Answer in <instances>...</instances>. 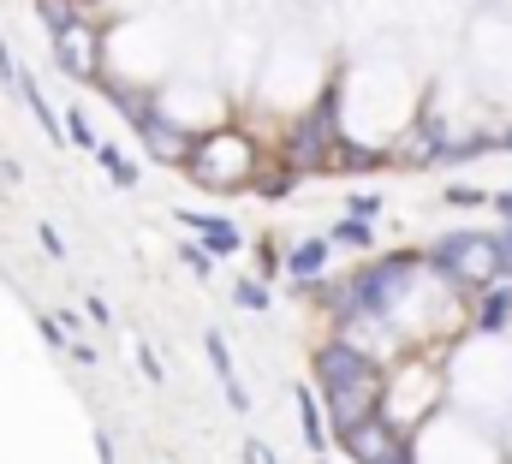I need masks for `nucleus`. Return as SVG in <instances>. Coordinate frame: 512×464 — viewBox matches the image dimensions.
Masks as SVG:
<instances>
[{
    "label": "nucleus",
    "mask_w": 512,
    "mask_h": 464,
    "mask_svg": "<svg viewBox=\"0 0 512 464\" xmlns=\"http://www.w3.org/2000/svg\"><path fill=\"white\" fill-rule=\"evenodd\" d=\"M316 387L328 399V417H334V435L376 417L387 405V375H382V357L358 351L352 340H328L316 351Z\"/></svg>",
    "instance_id": "f257e3e1"
},
{
    "label": "nucleus",
    "mask_w": 512,
    "mask_h": 464,
    "mask_svg": "<svg viewBox=\"0 0 512 464\" xmlns=\"http://www.w3.org/2000/svg\"><path fill=\"white\" fill-rule=\"evenodd\" d=\"M429 262L453 280V286H495V280H512L507 274V250H501V232H447L429 244Z\"/></svg>",
    "instance_id": "f03ea898"
},
{
    "label": "nucleus",
    "mask_w": 512,
    "mask_h": 464,
    "mask_svg": "<svg viewBox=\"0 0 512 464\" xmlns=\"http://www.w3.org/2000/svg\"><path fill=\"white\" fill-rule=\"evenodd\" d=\"M185 173L209 191H239V185H256V149L245 131L233 125H215L209 137H197V155L185 161Z\"/></svg>",
    "instance_id": "7ed1b4c3"
},
{
    "label": "nucleus",
    "mask_w": 512,
    "mask_h": 464,
    "mask_svg": "<svg viewBox=\"0 0 512 464\" xmlns=\"http://www.w3.org/2000/svg\"><path fill=\"white\" fill-rule=\"evenodd\" d=\"M340 447H346V459H358V464H393L399 453H411V435L387 411H376V417L340 429Z\"/></svg>",
    "instance_id": "20e7f679"
},
{
    "label": "nucleus",
    "mask_w": 512,
    "mask_h": 464,
    "mask_svg": "<svg viewBox=\"0 0 512 464\" xmlns=\"http://www.w3.org/2000/svg\"><path fill=\"white\" fill-rule=\"evenodd\" d=\"M137 137H143V149L161 161V167H185L191 155H197V125H179V119H167L161 108H149V114L137 119Z\"/></svg>",
    "instance_id": "39448f33"
},
{
    "label": "nucleus",
    "mask_w": 512,
    "mask_h": 464,
    "mask_svg": "<svg viewBox=\"0 0 512 464\" xmlns=\"http://www.w3.org/2000/svg\"><path fill=\"white\" fill-rule=\"evenodd\" d=\"M54 60H60L66 78H78V84H102V30H96L90 18H78L72 30L54 36Z\"/></svg>",
    "instance_id": "423d86ee"
},
{
    "label": "nucleus",
    "mask_w": 512,
    "mask_h": 464,
    "mask_svg": "<svg viewBox=\"0 0 512 464\" xmlns=\"http://www.w3.org/2000/svg\"><path fill=\"white\" fill-rule=\"evenodd\" d=\"M286 274H292L298 286H316V280L328 274V238H304V244H292V250H286Z\"/></svg>",
    "instance_id": "0eeeda50"
},
{
    "label": "nucleus",
    "mask_w": 512,
    "mask_h": 464,
    "mask_svg": "<svg viewBox=\"0 0 512 464\" xmlns=\"http://www.w3.org/2000/svg\"><path fill=\"white\" fill-rule=\"evenodd\" d=\"M471 322H477V334H501V328H507L512 322V286L507 280H495V286L477 292V316H471Z\"/></svg>",
    "instance_id": "6e6552de"
},
{
    "label": "nucleus",
    "mask_w": 512,
    "mask_h": 464,
    "mask_svg": "<svg viewBox=\"0 0 512 464\" xmlns=\"http://www.w3.org/2000/svg\"><path fill=\"white\" fill-rule=\"evenodd\" d=\"M179 221L197 232V238H203L215 256H233V250H239V227H233V221H221V215H197V209H185Z\"/></svg>",
    "instance_id": "1a4fd4ad"
},
{
    "label": "nucleus",
    "mask_w": 512,
    "mask_h": 464,
    "mask_svg": "<svg viewBox=\"0 0 512 464\" xmlns=\"http://www.w3.org/2000/svg\"><path fill=\"white\" fill-rule=\"evenodd\" d=\"M322 387H298V429H304V441L316 447V453H328V423H322V411H328V399H316Z\"/></svg>",
    "instance_id": "9d476101"
},
{
    "label": "nucleus",
    "mask_w": 512,
    "mask_h": 464,
    "mask_svg": "<svg viewBox=\"0 0 512 464\" xmlns=\"http://www.w3.org/2000/svg\"><path fill=\"white\" fill-rule=\"evenodd\" d=\"M18 96H24V102H30V114L42 119V131H48V137H54V143H60V131H66V125H60V114H54V108H48V96H42V90H36V78H30V72H18Z\"/></svg>",
    "instance_id": "9b49d317"
},
{
    "label": "nucleus",
    "mask_w": 512,
    "mask_h": 464,
    "mask_svg": "<svg viewBox=\"0 0 512 464\" xmlns=\"http://www.w3.org/2000/svg\"><path fill=\"white\" fill-rule=\"evenodd\" d=\"M203 351H209V369L221 375V387H233V381H239V369H233V351H227V334H221V328H209V334H203Z\"/></svg>",
    "instance_id": "f8f14e48"
},
{
    "label": "nucleus",
    "mask_w": 512,
    "mask_h": 464,
    "mask_svg": "<svg viewBox=\"0 0 512 464\" xmlns=\"http://www.w3.org/2000/svg\"><path fill=\"white\" fill-rule=\"evenodd\" d=\"M96 161H102V173H108L120 191H131V185H137V167H131V155H120L114 143H96Z\"/></svg>",
    "instance_id": "ddd939ff"
},
{
    "label": "nucleus",
    "mask_w": 512,
    "mask_h": 464,
    "mask_svg": "<svg viewBox=\"0 0 512 464\" xmlns=\"http://www.w3.org/2000/svg\"><path fill=\"white\" fill-rule=\"evenodd\" d=\"M36 18H42L54 36H60V30H72L84 12H78V0H36Z\"/></svg>",
    "instance_id": "4468645a"
},
{
    "label": "nucleus",
    "mask_w": 512,
    "mask_h": 464,
    "mask_svg": "<svg viewBox=\"0 0 512 464\" xmlns=\"http://www.w3.org/2000/svg\"><path fill=\"white\" fill-rule=\"evenodd\" d=\"M334 244H352V250H364L370 244V215H352L346 209V221H334V232H328Z\"/></svg>",
    "instance_id": "2eb2a0df"
},
{
    "label": "nucleus",
    "mask_w": 512,
    "mask_h": 464,
    "mask_svg": "<svg viewBox=\"0 0 512 464\" xmlns=\"http://www.w3.org/2000/svg\"><path fill=\"white\" fill-rule=\"evenodd\" d=\"M292 185H298V167H292V161H286V167H268V173L256 179V191H262V197H286Z\"/></svg>",
    "instance_id": "dca6fc26"
},
{
    "label": "nucleus",
    "mask_w": 512,
    "mask_h": 464,
    "mask_svg": "<svg viewBox=\"0 0 512 464\" xmlns=\"http://www.w3.org/2000/svg\"><path fill=\"white\" fill-rule=\"evenodd\" d=\"M233 304H239V310H268V286H262V280H239V286H233Z\"/></svg>",
    "instance_id": "f3484780"
},
{
    "label": "nucleus",
    "mask_w": 512,
    "mask_h": 464,
    "mask_svg": "<svg viewBox=\"0 0 512 464\" xmlns=\"http://www.w3.org/2000/svg\"><path fill=\"white\" fill-rule=\"evenodd\" d=\"M36 328H42V346L48 351H66V340H72V328H60L54 316H36Z\"/></svg>",
    "instance_id": "a211bd4d"
},
{
    "label": "nucleus",
    "mask_w": 512,
    "mask_h": 464,
    "mask_svg": "<svg viewBox=\"0 0 512 464\" xmlns=\"http://www.w3.org/2000/svg\"><path fill=\"white\" fill-rule=\"evenodd\" d=\"M447 203H459V209H477V203H489V191H477V185H447Z\"/></svg>",
    "instance_id": "6ab92c4d"
},
{
    "label": "nucleus",
    "mask_w": 512,
    "mask_h": 464,
    "mask_svg": "<svg viewBox=\"0 0 512 464\" xmlns=\"http://www.w3.org/2000/svg\"><path fill=\"white\" fill-rule=\"evenodd\" d=\"M66 131H72V137H78L84 149H96V143H102V137H96V125H90L84 114H66Z\"/></svg>",
    "instance_id": "aec40b11"
},
{
    "label": "nucleus",
    "mask_w": 512,
    "mask_h": 464,
    "mask_svg": "<svg viewBox=\"0 0 512 464\" xmlns=\"http://www.w3.org/2000/svg\"><path fill=\"white\" fill-rule=\"evenodd\" d=\"M84 310H90V322H102V328H114V310H108V298H96V292H90V298H84Z\"/></svg>",
    "instance_id": "412c9836"
},
{
    "label": "nucleus",
    "mask_w": 512,
    "mask_h": 464,
    "mask_svg": "<svg viewBox=\"0 0 512 464\" xmlns=\"http://www.w3.org/2000/svg\"><path fill=\"white\" fill-rule=\"evenodd\" d=\"M42 250H48L54 262H66V238H60V232L48 227V221H42Z\"/></svg>",
    "instance_id": "4be33fe9"
},
{
    "label": "nucleus",
    "mask_w": 512,
    "mask_h": 464,
    "mask_svg": "<svg viewBox=\"0 0 512 464\" xmlns=\"http://www.w3.org/2000/svg\"><path fill=\"white\" fill-rule=\"evenodd\" d=\"M376 209H382L376 191H352V215H376Z\"/></svg>",
    "instance_id": "5701e85b"
},
{
    "label": "nucleus",
    "mask_w": 512,
    "mask_h": 464,
    "mask_svg": "<svg viewBox=\"0 0 512 464\" xmlns=\"http://www.w3.org/2000/svg\"><path fill=\"white\" fill-rule=\"evenodd\" d=\"M0 84H12V90H18V66H12V48H6V36H0Z\"/></svg>",
    "instance_id": "b1692460"
},
{
    "label": "nucleus",
    "mask_w": 512,
    "mask_h": 464,
    "mask_svg": "<svg viewBox=\"0 0 512 464\" xmlns=\"http://www.w3.org/2000/svg\"><path fill=\"white\" fill-rule=\"evenodd\" d=\"M137 363H143V375H149V381H161V375H167V369H161V357H155L149 346H137Z\"/></svg>",
    "instance_id": "393cba45"
},
{
    "label": "nucleus",
    "mask_w": 512,
    "mask_h": 464,
    "mask_svg": "<svg viewBox=\"0 0 512 464\" xmlns=\"http://www.w3.org/2000/svg\"><path fill=\"white\" fill-rule=\"evenodd\" d=\"M245 464H274V453H268L262 441H245Z\"/></svg>",
    "instance_id": "a878e982"
},
{
    "label": "nucleus",
    "mask_w": 512,
    "mask_h": 464,
    "mask_svg": "<svg viewBox=\"0 0 512 464\" xmlns=\"http://www.w3.org/2000/svg\"><path fill=\"white\" fill-rule=\"evenodd\" d=\"M96 459H102V464H114V441H108L102 429H96Z\"/></svg>",
    "instance_id": "bb28decb"
},
{
    "label": "nucleus",
    "mask_w": 512,
    "mask_h": 464,
    "mask_svg": "<svg viewBox=\"0 0 512 464\" xmlns=\"http://www.w3.org/2000/svg\"><path fill=\"white\" fill-rule=\"evenodd\" d=\"M489 203H495V209H501V215H507V221H512V191H495Z\"/></svg>",
    "instance_id": "cd10ccee"
},
{
    "label": "nucleus",
    "mask_w": 512,
    "mask_h": 464,
    "mask_svg": "<svg viewBox=\"0 0 512 464\" xmlns=\"http://www.w3.org/2000/svg\"><path fill=\"white\" fill-rule=\"evenodd\" d=\"M501 250H507V274H512V221L501 227Z\"/></svg>",
    "instance_id": "c85d7f7f"
},
{
    "label": "nucleus",
    "mask_w": 512,
    "mask_h": 464,
    "mask_svg": "<svg viewBox=\"0 0 512 464\" xmlns=\"http://www.w3.org/2000/svg\"><path fill=\"white\" fill-rule=\"evenodd\" d=\"M495 149H512V131H495Z\"/></svg>",
    "instance_id": "c756f323"
},
{
    "label": "nucleus",
    "mask_w": 512,
    "mask_h": 464,
    "mask_svg": "<svg viewBox=\"0 0 512 464\" xmlns=\"http://www.w3.org/2000/svg\"><path fill=\"white\" fill-rule=\"evenodd\" d=\"M393 464H417V459H411V453H399V459H393Z\"/></svg>",
    "instance_id": "7c9ffc66"
}]
</instances>
